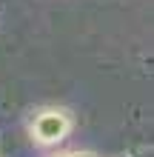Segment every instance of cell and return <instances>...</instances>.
I'll return each mask as SVG.
<instances>
[{"mask_svg": "<svg viewBox=\"0 0 154 157\" xmlns=\"http://www.w3.org/2000/svg\"><path fill=\"white\" fill-rule=\"evenodd\" d=\"M66 128H69V120L63 117L60 112H46V114H40L37 117V123H34V132H37L40 140H60L63 134H66Z\"/></svg>", "mask_w": 154, "mask_h": 157, "instance_id": "6da1fadb", "label": "cell"}]
</instances>
